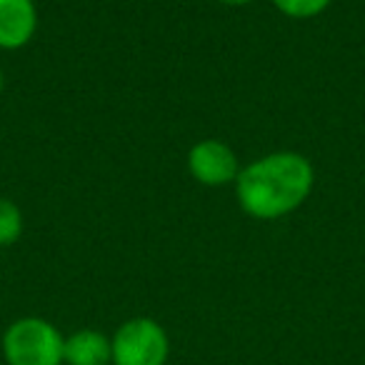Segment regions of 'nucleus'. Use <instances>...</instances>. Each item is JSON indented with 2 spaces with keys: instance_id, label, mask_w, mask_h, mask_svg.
<instances>
[{
  "instance_id": "obj_1",
  "label": "nucleus",
  "mask_w": 365,
  "mask_h": 365,
  "mask_svg": "<svg viewBox=\"0 0 365 365\" xmlns=\"http://www.w3.org/2000/svg\"><path fill=\"white\" fill-rule=\"evenodd\" d=\"M233 185L238 205L250 218L278 220L310 198L315 170L303 153L278 150L240 168Z\"/></svg>"
},
{
  "instance_id": "obj_2",
  "label": "nucleus",
  "mask_w": 365,
  "mask_h": 365,
  "mask_svg": "<svg viewBox=\"0 0 365 365\" xmlns=\"http://www.w3.org/2000/svg\"><path fill=\"white\" fill-rule=\"evenodd\" d=\"M0 348L8 365H63L66 335L51 320L26 315L8 325Z\"/></svg>"
},
{
  "instance_id": "obj_3",
  "label": "nucleus",
  "mask_w": 365,
  "mask_h": 365,
  "mask_svg": "<svg viewBox=\"0 0 365 365\" xmlns=\"http://www.w3.org/2000/svg\"><path fill=\"white\" fill-rule=\"evenodd\" d=\"M113 365H168L170 358V338L168 330L155 318L125 320L110 335Z\"/></svg>"
},
{
  "instance_id": "obj_4",
  "label": "nucleus",
  "mask_w": 365,
  "mask_h": 365,
  "mask_svg": "<svg viewBox=\"0 0 365 365\" xmlns=\"http://www.w3.org/2000/svg\"><path fill=\"white\" fill-rule=\"evenodd\" d=\"M188 170L200 185L223 188V185L235 182V178L240 173V160L228 143L215 140V138H205V140L195 143L190 148Z\"/></svg>"
},
{
  "instance_id": "obj_5",
  "label": "nucleus",
  "mask_w": 365,
  "mask_h": 365,
  "mask_svg": "<svg viewBox=\"0 0 365 365\" xmlns=\"http://www.w3.org/2000/svg\"><path fill=\"white\" fill-rule=\"evenodd\" d=\"M38 31L36 0H0V48L21 51Z\"/></svg>"
},
{
  "instance_id": "obj_6",
  "label": "nucleus",
  "mask_w": 365,
  "mask_h": 365,
  "mask_svg": "<svg viewBox=\"0 0 365 365\" xmlns=\"http://www.w3.org/2000/svg\"><path fill=\"white\" fill-rule=\"evenodd\" d=\"M66 365H113V343L110 335L96 328H81L66 335L63 348Z\"/></svg>"
},
{
  "instance_id": "obj_7",
  "label": "nucleus",
  "mask_w": 365,
  "mask_h": 365,
  "mask_svg": "<svg viewBox=\"0 0 365 365\" xmlns=\"http://www.w3.org/2000/svg\"><path fill=\"white\" fill-rule=\"evenodd\" d=\"M26 228V218L16 200L0 198V248L16 245Z\"/></svg>"
},
{
  "instance_id": "obj_8",
  "label": "nucleus",
  "mask_w": 365,
  "mask_h": 365,
  "mask_svg": "<svg viewBox=\"0 0 365 365\" xmlns=\"http://www.w3.org/2000/svg\"><path fill=\"white\" fill-rule=\"evenodd\" d=\"M333 0H273V6L278 8L283 16L295 18V21H308V18L320 16L328 11Z\"/></svg>"
},
{
  "instance_id": "obj_9",
  "label": "nucleus",
  "mask_w": 365,
  "mask_h": 365,
  "mask_svg": "<svg viewBox=\"0 0 365 365\" xmlns=\"http://www.w3.org/2000/svg\"><path fill=\"white\" fill-rule=\"evenodd\" d=\"M223 6H233V8H240V6H250V3H255V0H220Z\"/></svg>"
},
{
  "instance_id": "obj_10",
  "label": "nucleus",
  "mask_w": 365,
  "mask_h": 365,
  "mask_svg": "<svg viewBox=\"0 0 365 365\" xmlns=\"http://www.w3.org/2000/svg\"><path fill=\"white\" fill-rule=\"evenodd\" d=\"M3 88H6V73H3V68H0V93H3Z\"/></svg>"
}]
</instances>
